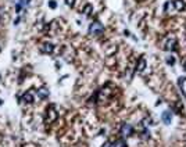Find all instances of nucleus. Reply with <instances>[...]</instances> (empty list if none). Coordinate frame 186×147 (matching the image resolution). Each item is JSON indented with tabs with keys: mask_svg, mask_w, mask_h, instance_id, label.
<instances>
[{
	"mask_svg": "<svg viewBox=\"0 0 186 147\" xmlns=\"http://www.w3.org/2000/svg\"><path fill=\"white\" fill-rule=\"evenodd\" d=\"M75 2H76V0H65V4L68 6V7H72V6L75 4Z\"/></svg>",
	"mask_w": 186,
	"mask_h": 147,
	"instance_id": "nucleus-14",
	"label": "nucleus"
},
{
	"mask_svg": "<svg viewBox=\"0 0 186 147\" xmlns=\"http://www.w3.org/2000/svg\"><path fill=\"white\" fill-rule=\"evenodd\" d=\"M56 118H57V111H56L54 105H50V107L47 108V119L46 121L50 124V122L56 121Z\"/></svg>",
	"mask_w": 186,
	"mask_h": 147,
	"instance_id": "nucleus-4",
	"label": "nucleus"
},
{
	"mask_svg": "<svg viewBox=\"0 0 186 147\" xmlns=\"http://www.w3.org/2000/svg\"><path fill=\"white\" fill-rule=\"evenodd\" d=\"M103 29H104V27H103L101 22L94 21L93 24H90V27H89V33H90V35H99V33L103 32Z\"/></svg>",
	"mask_w": 186,
	"mask_h": 147,
	"instance_id": "nucleus-1",
	"label": "nucleus"
},
{
	"mask_svg": "<svg viewBox=\"0 0 186 147\" xmlns=\"http://www.w3.org/2000/svg\"><path fill=\"white\" fill-rule=\"evenodd\" d=\"M101 147H111V143H108V141H107V143H105V144H103Z\"/></svg>",
	"mask_w": 186,
	"mask_h": 147,
	"instance_id": "nucleus-16",
	"label": "nucleus"
},
{
	"mask_svg": "<svg viewBox=\"0 0 186 147\" xmlns=\"http://www.w3.org/2000/svg\"><path fill=\"white\" fill-rule=\"evenodd\" d=\"M183 67H185V69H186V61H185V63H183Z\"/></svg>",
	"mask_w": 186,
	"mask_h": 147,
	"instance_id": "nucleus-17",
	"label": "nucleus"
},
{
	"mask_svg": "<svg viewBox=\"0 0 186 147\" xmlns=\"http://www.w3.org/2000/svg\"><path fill=\"white\" fill-rule=\"evenodd\" d=\"M42 51H43L44 54H52V53L54 51V44L53 43H44L43 47H42Z\"/></svg>",
	"mask_w": 186,
	"mask_h": 147,
	"instance_id": "nucleus-7",
	"label": "nucleus"
},
{
	"mask_svg": "<svg viewBox=\"0 0 186 147\" xmlns=\"http://www.w3.org/2000/svg\"><path fill=\"white\" fill-rule=\"evenodd\" d=\"M161 119H163V122H164L165 125H169V124H171V121H172V114H171V111H164L163 115H161Z\"/></svg>",
	"mask_w": 186,
	"mask_h": 147,
	"instance_id": "nucleus-6",
	"label": "nucleus"
},
{
	"mask_svg": "<svg viewBox=\"0 0 186 147\" xmlns=\"http://www.w3.org/2000/svg\"><path fill=\"white\" fill-rule=\"evenodd\" d=\"M111 147H126V144H125V140L119 139V140H115V143H111Z\"/></svg>",
	"mask_w": 186,
	"mask_h": 147,
	"instance_id": "nucleus-11",
	"label": "nucleus"
},
{
	"mask_svg": "<svg viewBox=\"0 0 186 147\" xmlns=\"http://www.w3.org/2000/svg\"><path fill=\"white\" fill-rule=\"evenodd\" d=\"M119 132H121V136L122 137H129V136L133 135V126L129 124H124L121 126V129H119Z\"/></svg>",
	"mask_w": 186,
	"mask_h": 147,
	"instance_id": "nucleus-3",
	"label": "nucleus"
},
{
	"mask_svg": "<svg viewBox=\"0 0 186 147\" xmlns=\"http://www.w3.org/2000/svg\"><path fill=\"white\" fill-rule=\"evenodd\" d=\"M22 99H24L25 103H33V96H32V90H28L24 93V96H22Z\"/></svg>",
	"mask_w": 186,
	"mask_h": 147,
	"instance_id": "nucleus-10",
	"label": "nucleus"
},
{
	"mask_svg": "<svg viewBox=\"0 0 186 147\" xmlns=\"http://www.w3.org/2000/svg\"><path fill=\"white\" fill-rule=\"evenodd\" d=\"M164 47H165L167 51H174L176 49V39L174 36H168L165 39V43H164Z\"/></svg>",
	"mask_w": 186,
	"mask_h": 147,
	"instance_id": "nucleus-2",
	"label": "nucleus"
},
{
	"mask_svg": "<svg viewBox=\"0 0 186 147\" xmlns=\"http://www.w3.org/2000/svg\"><path fill=\"white\" fill-rule=\"evenodd\" d=\"M49 6H50L52 8H56V2H54V0H50V2H49Z\"/></svg>",
	"mask_w": 186,
	"mask_h": 147,
	"instance_id": "nucleus-15",
	"label": "nucleus"
},
{
	"mask_svg": "<svg viewBox=\"0 0 186 147\" xmlns=\"http://www.w3.org/2000/svg\"><path fill=\"white\" fill-rule=\"evenodd\" d=\"M144 68H146V58H144V57H140V60H139L138 65H136V71H138V72H142V71H144Z\"/></svg>",
	"mask_w": 186,
	"mask_h": 147,
	"instance_id": "nucleus-9",
	"label": "nucleus"
},
{
	"mask_svg": "<svg viewBox=\"0 0 186 147\" xmlns=\"http://www.w3.org/2000/svg\"><path fill=\"white\" fill-rule=\"evenodd\" d=\"M92 11H93V7H92L90 4H86L85 7H83V14H85V15H89Z\"/></svg>",
	"mask_w": 186,
	"mask_h": 147,
	"instance_id": "nucleus-12",
	"label": "nucleus"
},
{
	"mask_svg": "<svg viewBox=\"0 0 186 147\" xmlns=\"http://www.w3.org/2000/svg\"><path fill=\"white\" fill-rule=\"evenodd\" d=\"M167 63H168L169 65H174V64H175V57H174V55H168V57H167Z\"/></svg>",
	"mask_w": 186,
	"mask_h": 147,
	"instance_id": "nucleus-13",
	"label": "nucleus"
},
{
	"mask_svg": "<svg viewBox=\"0 0 186 147\" xmlns=\"http://www.w3.org/2000/svg\"><path fill=\"white\" fill-rule=\"evenodd\" d=\"M49 94H50L49 89L44 88V86H42V88H39V89H38V96H39V99H40V100L47 99V97H49Z\"/></svg>",
	"mask_w": 186,
	"mask_h": 147,
	"instance_id": "nucleus-5",
	"label": "nucleus"
},
{
	"mask_svg": "<svg viewBox=\"0 0 186 147\" xmlns=\"http://www.w3.org/2000/svg\"><path fill=\"white\" fill-rule=\"evenodd\" d=\"M172 6L175 7V10H178V11H182V10H185V7H186V3L183 2V0H175L174 3H172Z\"/></svg>",
	"mask_w": 186,
	"mask_h": 147,
	"instance_id": "nucleus-8",
	"label": "nucleus"
}]
</instances>
